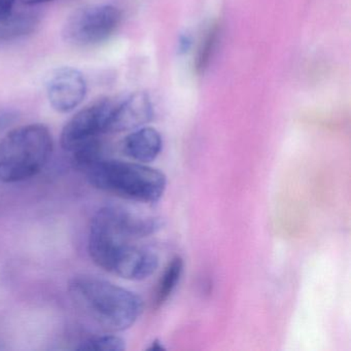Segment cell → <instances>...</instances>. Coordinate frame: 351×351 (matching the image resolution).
I'll return each instance as SVG.
<instances>
[{
	"label": "cell",
	"mask_w": 351,
	"mask_h": 351,
	"mask_svg": "<svg viewBox=\"0 0 351 351\" xmlns=\"http://www.w3.org/2000/svg\"><path fill=\"white\" fill-rule=\"evenodd\" d=\"M69 291L77 308L108 332L131 328L143 312L138 295L104 279L75 277L69 283Z\"/></svg>",
	"instance_id": "1"
},
{
	"label": "cell",
	"mask_w": 351,
	"mask_h": 351,
	"mask_svg": "<svg viewBox=\"0 0 351 351\" xmlns=\"http://www.w3.org/2000/svg\"><path fill=\"white\" fill-rule=\"evenodd\" d=\"M85 174L98 190L136 202H158L167 186L163 172L143 164L118 160L104 158Z\"/></svg>",
	"instance_id": "2"
},
{
	"label": "cell",
	"mask_w": 351,
	"mask_h": 351,
	"mask_svg": "<svg viewBox=\"0 0 351 351\" xmlns=\"http://www.w3.org/2000/svg\"><path fill=\"white\" fill-rule=\"evenodd\" d=\"M53 153V138L48 127L30 124L8 133L0 141V182H24L47 165Z\"/></svg>",
	"instance_id": "3"
},
{
	"label": "cell",
	"mask_w": 351,
	"mask_h": 351,
	"mask_svg": "<svg viewBox=\"0 0 351 351\" xmlns=\"http://www.w3.org/2000/svg\"><path fill=\"white\" fill-rule=\"evenodd\" d=\"M162 226L158 217L135 215L120 206L102 207L92 219L88 246L116 240L137 241L157 233Z\"/></svg>",
	"instance_id": "4"
},
{
	"label": "cell",
	"mask_w": 351,
	"mask_h": 351,
	"mask_svg": "<svg viewBox=\"0 0 351 351\" xmlns=\"http://www.w3.org/2000/svg\"><path fill=\"white\" fill-rule=\"evenodd\" d=\"M136 241H120L104 246L90 254L92 261L106 272L127 280H143L159 266L153 250L137 245Z\"/></svg>",
	"instance_id": "5"
},
{
	"label": "cell",
	"mask_w": 351,
	"mask_h": 351,
	"mask_svg": "<svg viewBox=\"0 0 351 351\" xmlns=\"http://www.w3.org/2000/svg\"><path fill=\"white\" fill-rule=\"evenodd\" d=\"M121 20L122 13L114 5H88L77 10L69 18L63 36L66 42L75 46H95L114 34Z\"/></svg>",
	"instance_id": "6"
},
{
	"label": "cell",
	"mask_w": 351,
	"mask_h": 351,
	"mask_svg": "<svg viewBox=\"0 0 351 351\" xmlns=\"http://www.w3.org/2000/svg\"><path fill=\"white\" fill-rule=\"evenodd\" d=\"M114 106L116 104L112 100L102 98L75 114L63 128L61 134L63 149L71 153L80 145L108 133Z\"/></svg>",
	"instance_id": "7"
},
{
	"label": "cell",
	"mask_w": 351,
	"mask_h": 351,
	"mask_svg": "<svg viewBox=\"0 0 351 351\" xmlns=\"http://www.w3.org/2000/svg\"><path fill=\"white\" fill-rule=\"evenodd\" d=\"M87 82L81 71L62 67L53 71L47 82V96L56 112L66 114L77 108L85 99Z\"/></svg>",
	"instance_id": "8"
},
{
	"label": "cell",
	"mask_w": 351,
	"mask_h": 351,
	"mask_svg": "<svg viewBox=\"0 0 351 351\" xmlns=\"http://www.w3.org/2000/svg\"><path fill=\"white\" fill-rule=\"evenodd\" d=\"M153 104L149 95L136 92L126 100L117 104L112 112L108 133L125 132L135 130L153 119Z\"/></svg>",
	"instance_id": "9"
},
{
	"label": "cell",
	"mask_w": 351,
	"mask_h": 351,
	"mask_svg": "<svg viewBox=\"0 0 351 351\" xmlns=\"http://www.w3.org/2000/svg\"><path fill=\"white\" fill-rule=\"evenodd\" d=\"M163 147L161 134L151 127L135 129L125 137L122 143L123 153L141 163H149L157 159Z\"/></svg>",
	"instance_id": "10"
},
{
	"label": "cell",
	"mask_w": 351,
	"mask_h": 351,
	"mask_svg": "<svg viewBox=\"0 0 351 351\" xmlns=\"http://www.w3.org/2000/svg\"><path fill=\"white\" fill-rule=\"evenodd\" d=\"M38 18L34 14L12 12L0 19V40H12L32 34L38 26Z\"/></svg>",
	"instance_id": "11"
},
{
	"label": "cell",
	"mask_w": 351,
	"mask_h": 351,
	"mask_svg": "<svg viewBox=\"0 0 351 351\" xmlns=\"http://www.w3.org/2000/svg\"><path fill=\"white\" fill-rule=\"evenodd\" d=\"M182 272H184V261L180 256H176L164 271L161 280L158 285L155 297L156 307L159 308L169 299L182 278Z\"/></svg>",
	"instance_id": "12"
},
{
	"label": "cell",
	"mask_w": 351,
	"mask_h": 351,
	"mask_svg": "<svg viewBox=\"0 0 351 351\" xmlns=\"http://www.w3.org/2000/svg\"><path fill=\"white\" fill-rule=\"evenodd\" d=\"M73 155V164L75 169L87 172L97 162L104 159V147L99 138L88 141L71 152Z\"/></svg>",
	"instance_id": "13"
},
{
	"label": "cell",
	"mask_w": 351,
	"mask_h": 351,
	"mask_svg": "<svg viewBox=\"0 0 351 351\" xmlns=\"http://www.w3.org/2000/svg\"><path fill=\"white\" fill-rule=\"evenodd\" d=\"M219 24H213L209 27L199 46L197 51L196 58H195L194 67L197 75H202L208 67L213 58V53L217 48L219 42Z\"/></svg>",
	"instance_id": "14"
},
{
	"label": "cell",
	"mask_w": 351,
	"mask_h": 351,
	"mask_svg": "<svg viewBox=\"0 0 351 351\" xmlns=\"http://www.w3.org/2000/svg\"><path fill=\"white\" fill-rule=\"evenodd\" d=\"M79 350L123 351L126 349L124 339L114 335L92 337L81 343Z\"/></svg>",
	"instance_id": "15"
},
{
	"label": "cell",
	"mask_w": 351,
	"mask_h": 351,
	"mask_svg": "<svg viewBox=\"0 0 351 351\" xmlns=\"http://www.w3.org/2000/svg\"><path fill=\"white\" fill-rule=\"evenodd\" d=\"M16 0H0V19L7 17L13 12Z\"/></svg>",
	"instance_id": "16"
},
{
	"label": "cell",
	"mask_w": 351,
	"mask_h": 351,
	"mask_svg": "<svg viewBox=\"0 0 351 351\" xmlns=\"http://www.w3.org/2000/svg\"><path fill=\"white\" fill-rule=\"evenodd\" d=\"M21 1L26 5H38L49 3V1H52V0H21Z\"/></svg>",
	"instance_id": "17"
},
{
	"label": "cell",
	"mask_w": 351,
	"mask_h": 351,
	"mask_svg": "<svg viewBox=\"0 0 351 351\" xmlns=\"http://www.w3.org/2000/svg\"><path fill=\"white\" fill-rule=\"evenodd\" d=\"M149 350H165V347L163 346V344H162L160 341L156 340L154 341L153 343H152V346L149 347Z\"/></svg>",
	"instance_id": "18"
}]
</instances>
